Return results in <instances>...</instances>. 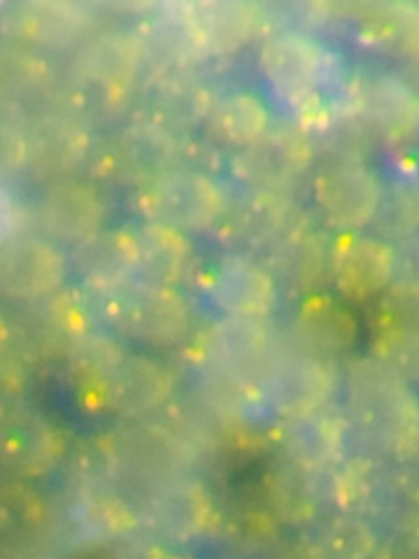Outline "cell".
<instances>
[{
  "label": "cell",
  "instance_id": "cell-1",
  "mask_svg": "<svg viewBox=\"0 0 419 559\" xmlns=\"http://www.w3.org/2000/svg\"><path fill=\"white\" fill-rule=\"evenodd\" d=\"M193 456L163 420L123 421L95 435L74 457L75 484L151 490L187 476Z\"/></svg>",
  "mask_w": 419,
  "mask_h": 559
},
{
  "label": "cell",
  "instance_id": "cell-2",
  "mask_svg": "<svg viewBox=\"0 0 419 559\" xmlns=\"http://www.w3.org/2000/svg\"><path fill=\"white\" fill-rule=\"evenodd\" d=\"M347 424L380 456L405 461L415 454L419 401L408 382L373 356L350 359L344 372Z\"/></svg>",
  "mask_w": 419,
  "mask_h": 559
},
{
  "label": "cell",
  "instance_id": "cell-3",
  "mask_svg": "<svg viewBox=\"0 0 419 559\" xmlns=\"http://www.w3.org/2000/svg\"><path fill=\"white\" fill-rule=\"evenodd\" d=\"M146 57L144 38L136 32L110 31L91 38L64 90V110L87 126L120 116Z\"/></svg>",
  "mask_w": 419,
  "mask_h": 559
},
{
  "label": "cell",
  "instance_id": "cell-4",
  "mask_svg": "<svg viewBox=\"0 0 419 559\" xmlns=\"http://www.w3.org/2000/svg\"><path fill=\"white\" fill-rule=\"evenodd\" d=\"M97 313L124 338L153 348L180 345L192 326V312L177 287L134 280L97 296Z\"/></svg>",
  "mask_w": 419,
  "mask_h": 559
},
{
  "label": "cell",
  "instance_id": "cell-5",
  "mask_svg": "<svg viewBox=\"0 0 419 559\" xmlns=\"http://www.w3.org/2000/svg\"><path fill=\"white\" fill-rule=\"evenodd\" d=\"M282 348L284 342L267 319L223 317L200 338L195 365L203 376L238 385L261 397L262 384Z\"/></svg>",
  "mask_w": 419,
  "mask_h": 559
},
{
  "label": "cell",
  "instance_id": "cell-6",
  "mask_svg": "<svg viewBox=\"0 0 419 559\" xmlns=\"http://www.w3.org/2000/svg\"><path fill=\"white\" fill-rule=\"evenodd\" d=\"M137 211L144 221L182 234L218 225L225 214V194L212 176L172 169L137 189Z\"/></svg>",
  "mask_w": 419,
  "mask_h": 559
},
{
  "label": "cell",
  "instance_id": "cell-7",
  "mask_svg": "<svg viewBox=\"0 0 419 559\" xmlns=\"http://www.w3.org/2000/svg\"><path fill=\"white\" fill-rule=\"evenodd\" d=\"M222 243L232 254H271L288 237L308 227L303 209L290 192L248 191L235 205L226 207L219 221Z\"/></svg>",
  "mask_w": 419,
  "mask_h": 559
},
{
  "label": "cell",
  "instance_id": "cell-8",
  "mask_svg": "<svg viewBox=\"0 0 419 559\" xmlns=\"http://www.w3.org/2000/svg\"><path fill=\"white\" fill-rule=\"evenodd\" d=\"M316 152L301 126L278 123L232 159V173L249 191L288 192L313 166Z\"/></svg>",
  "mask_w": 419,
  "mask_h": 559
},
{
  "label": "cell",
  "instance_id": "cell-9",
  "mask_svg": "<svg viewBox=\"0 0 419 559\" xmlns=\"http://www.w3.org/2000/svg\"><path fill=\"white\" fill-rule=\"evenodd\" d=\"M179 140L141 119L121 129L101 152H92L88 163L94 162L98 178L141 189L177 168Z\"/></svg>",
  "mask_w": 419,
  "mask_h": 559
},
{
  "label": "cell",
  "instance_id": "cell-10",
  "mask_svg": "<svg viewBox=\"0 0 419 559\" xmlns=\"http://www.w3.org/2000/svg\"><path fill=\"white\" fill-rule=\"evenodd\" d=\"M137 512L160 542L190 543L213 532L218 507L205 484L187 474L147 492Z\"/></svg>",
  "mask_w": 419,
  "mask_h": 559
},
{
  "label": "cell",
  "instance_id": "cell-11",
  "mask_svg": "<svg viewBox=\"0 0 419 559\" xmlns=\"http://www.w3.org/2000/svg\"><path fill=\"white\" fill-rule=\"evenodd\" d=\"M336 385L334 361L311 355L294 343H284L262 384L261 397L278 417H290L330 405Z\"/></svg>",
  "mask_w": 419,
  "mask_h": 559
},
{
  "label": "cell",
  "instance_id": "cell-12",
  "mask_svg": "<svg viewBox=\"0 0 419 559\" xmlns=\"http://www.w3.org/2000/svg\"><path fill=\"white\" fill-rule=\"evenodd\" d=\"M26 168L41 181H62L84 168L94 152L91 127L68 110H45L25 126Z\"/></svg>",
  "mask_w": 419,
  "mask_h": 559
},
{
  "label": "cell",
  "instance_id": "cell-13",
  "mask_svg": "<svg viewBox=\"0 0 419 559\" xmlns=\"http://www.w3.org/2000/svg\"><path fill=\"white\" fill-rule=\"evenodd\" d=\"M94 17L62 0H20L0 9V34L29 50H64L87 37Z\"/></svg>",
  "mask_w": 419,
  "mask_h": 559
},
{
  "label": "cell",
  "instance_id": "cell-14",
  "mask_svg": "<svg viewBox=\"0 0 419 559\" xmlns=\"http://www.w3.org/2000/svg\"><path fill=\"white\" fill-rule=\"evenodd\" d=\"M65 451L61 428L28 404L0 420V467L12 477L49 476L61 466Z\"/></svg>",
  "mask_w": 419,
  "mask_h": 559
},
{
  "label": "cell",
  "instance_id": "cell-15",
  "mask_svg": "<svg viewBox=\"0 0 419 559\" xmlns=\"http://www.w3.org/2000/svg\"><path fill=\"white\" fill-rule=\"evenodd\" d=\"M259 67L272 90L303 107V114L318 106L316 94L326 76V57L310 35L275 34L264 41Z\"/></svg>",
  "mask_w": 419,
  "mask_h": 559
},
{
  "label": "cell",
  "instance_id": "cell-16",
  "mask_svg": "<svg viewBox=\"0 0 419 559\" xmlns=\"http://www.w3.org/2000/svg\"><path fill=\"white\" fill-rule=\"evenodd\" d=\"M68 261L55 241L19 235L0 247V296L41 302L64 287Z\"/></svg>",
  "mask_w": 419,
  "mask_h": 559
},
{
  "label": "cell",
  "instance_id": "cell-17",
  "mask_svg": "<svg viewBox=\"0 0 419 559\" xmlns=\"http://www.w3.org/2000/svg\"><path fill=\"white\" fill-rule=\"evenodd\" d=\"M380 192L382 185L363 163L326 165L313 181L314 205L339 234H359L372 224Z\"/></svg>",
  "mask_w": 419,
  "mask_h": 559
},
{
  "label": "cell",
  "instance_id": "cell-18",
  "mask_svg": "<svg viewBox=\"0 0 419 559\" xmlns=\"http://www.w3.org/2000/svg\"><path fill=\"white\" fill-rule=\"evenodd\" d=\"M347 427V418L326 405L278 418L271 438L284 453V460L314 473H324L344 460Z\"/></svg>",
  "mask_w": 419,
  "mask_h": 559
},
{
  "label": "cell",
  "instance_id": "cell-19",
  "mask_svg": "<svg viewBox=\"0 0 419 559\" xmlns=\"http://www.w3.org/2000/svg\"><path fill=\"white\" fill-rule=\"evenodd\" d=\"M331 280L350 302L382 296L395 281L393 245L360 231L337 235L331 243Z\"/></svg>",
  "mask_w": 419,
  "mask_h": 559
},
{
  "label": "cell",
  "instance_id": "cell-20",
  "mask_svg": "<svg viewBox=\"0 0 419 559\" xmlns=\"http://www.w3.org/2000/svg\"><path fill=\"white\" fill-rule=\"evenodd\" d=\"M176 378L163 362L127 353L105 388V414L123 421L143 420L164 411L176 397Z\"/></svg>",
  "mask_w": 419,
  "mask_h": 559
},
{
  "label": "cell",
  "instance_id": "cell-21",
  "mask_svg": "<svg viewBox=\"0 0 419 559\" xmlns=\"http://www.w3.org/2000/svg\"><path fill=\"white\" fill-rule=\"evenodd\" d=\"M65 506L69 533L82 545L120 542L141 526L137 507L115 487L75 484Z\"/></svg>",
  "mask_w": 419,
  "mask_h": 559
},
{
  "label": "cell",
  "instance_id": "cell-22",
  "mask_svg": "<svg viewBox=\"0 0 419 559\" xmlns=\"http://www.w3.org/2000/svg\"><path fill=\"white\" fill-rule=\"evenodd\" d=\"M190 37L200 60L236 53L261 31V14L242 0L183 2Z\"/></svg>",
  "mask_w": 419,
  "mask_h": 559
},
{
  "label": "cell",
  "instance_id": "cell-23",
  "mask_svg": "<svg viewBox=\"0 0 419 559\" xmlns=\"http://www.w3.org/2000/svg\"><path fill=\"white\" fill-rule=\"evenodd\" d=\"M38 224L55 243L77 247L104 228L105 205L97 189L77 179L51 182L39 198Z\"/></svg>",
  "mask_w": 419,
  "mask_h": 559
},
{
  "label": "cell",
  "instance_id": "cell-24",
  "mask_svg": "<svg viewBox=\"0 0 419 559\" xmlns=\"http://www.w3.org/2000/svg\"><path fill=\"white\" fill-rule=\"evenodd\" d=\"M354 104V112L372 136L403 142L419 132V97L399 74L360 81Z\"/></svg>",
  "mask_w": 419,
  "mask_h": 559
},
{
  "label": "cell",
  "instance_id": "cell-25",
  "mask_svg": "<svg viewBox=\"0 0 419 559\" xmlns=\"http://www.w3.org/2000/svg\"><path fill=\"white\" fill-rule=\"evenodd\" d=\"M210 297L225 317L267 319L277 304V283L264 264L228 254L210 274Z\"/></svg>",
  "mask_w": 419,
  "mask_h": 559
},
{
  "label": "cell",
  "instance_id": "cell-26",
  "mask_svg": "<svg viewBox=\"0 0 419 559\" xmlns=\"http://www.w3.org/2000/svg\"><path fill=\"white\" fill-rule=\"evenodd\" d=\"M357 41L395 60L419 57V5L405 0H375L350 5Z\"/></svg>",
  "mask_w": 419,
  "mask_h": 559
},
{
  "label": "cell",
  "instance_id": "cell-27",
  "mask_svg": "<svg viewBox=\"0 0 419 559\" xmlns=\"http://www.w3.org/2000/svg\"><path fill=\"white\" fill-rule=\"evenodd\" d=\"M216 100L203 81L183 71H170L151 87L146 120L176 139H185L208 123Z\"/></svg>",
  "mask_w": 419,
  "mask_h": 559
},
{
  "label": "cell",
  "instance_id": "cell-28",
  "mask_svg": "<svg viewBox=\"0 0 419 559\" xmlns=\"http://www.w3.org/2000/svg\"><path fill=\"white\" fill-rule=\"evenodd\" d=\"M359 323L336 297L318 293L304 297L294 320L291 343L311 355L334 359L356 345Z\"/></svg>",
  "mask_w": 419,
  "mask_h": 559
},
{
  "label": "cell",
  "instance_id": "cell-29",
  "mask_svg": "<svg viewBox=\"0 0 419 559\" xmlns=\"http://www.w3.org/2000/svg\"><path fill=\"white\" fill-rule=\"evenodd\" d=\"M363 516L398 538L419 535L418 471L375 461Z\"/></svg>",
  "mask_w": 419,
  "mask_h": 559
},
{
  "label": "cell",
  "instance_id": "cell-30",
  "mask_svg": "<svg viewBox=\"0 0 419 559\" xmlns=\"http://www.w3.org/2000/svg\"><path fill=\"white\" fill-rule=\"evenodd\" d=\"M72 261L88 293H107L136 277V235L128 228H101L74 247Z\"/></svg>",
  "mask_w": 419,
  "mask_h": 559
},
{
  "label": "cell",
  "instance_id": "cell-31",
  "mask_svg": "<svg viewBox=\"0 0 419 559\" xmlns=\"http://www.w3.org/2000/svg\"><path fill=\"white\" fill-rule=\"evenodd\" d=\"M267 270L287 293L313 296L331 276V243L320 231L301 228L268 254Z\"/></svg>",
  "mask_w": 419,
  "mask_h": 559
},
{
  "label": "cell",
  "instance_id": "cell-32",
  "mask_svg": "<svg viewBox=\"0 0 419 559\" xmlns=\"http://www.w3.org/2000/svg\"><path fill=\"white\" fill-rule=\"evenodd\" d=\"M127 349L104 333L91 332L65 352L69 381L84 414H105V388Z\"/></svg>",
  "mask_w": 419,
  "mask_h": 559
},
{
  "label": "cell",
  "instance_id": "cell-33",
  "mask_svg": "<svg viewBox=\"0 0 419 559\" xmlns=\"http://www.w3.org/2000/svg\"><path fill=\"white\" fill-rule=\"evenodd\" d=\"M262 487L265 509L278 523L295 528L313 523L326 502L323 473L304 469L287 460L265 473Z\"/></svg>",
  "mask_w": 419,
  "mask_h": 559
},
{
  "label": "cell",
  "instance_id": "cell-34",
  "mask_svg": "<svg viewBox=\"0 0 419 559\" xmlns=\"http://www.w3.org/2000/svg\"><path fill=\"white\" fill-rule=\"evenodd\" d=\"M51 503L32 480L10 476L0 480V539L7 545H35L51 532Z\"/></svg>",
  "mask_w": 419,
  "mask_h": 559
},
{
  "label": "cell",
  "instance_id": "cell-35",
  "mask_svg": "<svg viewBox=\"0 0 419 559\" xmlns=\"http://www.w3.org/2000/svg\"><path fill=\"white\" fill-rule=\"evenodd\" d=\"M134 235L137 280L159 286H179L192 267L193 247L187 235L151 222L136 228Z\"/></svg>",
  "mask_w": 419,
  "mask_h": 559
},
{
  "label": "cell",
  "instance_id": "cell-36",
  "mask_svg": "<svg viewBox=\"0 0 419 559\" xmlns=\"http://www.w3.org/2000/svg\"><path fill=\"white\" fill-rule=\"evenodd\" d=\"M55 78L48 61L20 45L0 47V110L15 117L19 110L51 93Z\"/></svg>",
  "mask_w": 419,
  "mask_h": 559
},
{
  "label": "cell",
  "instance_id": "cell-37",
  "mask_svg": "<svg viewBox=\"0 0 419 559\" xmlns=\"http://www.w3.org/2000/svg\"><path fill=\"white\" fill-rule=\"evenodd\" d=\"M208 126L219 143L241 152L267 132L271 114L254 94L232 93L216 100Z\"/></svg>",
  "mask_w": 419,
  "mask_h": 559
},
{
  "label": "cell",
  "instance_id": "cell-38",
  "mask_svg": "<svg viewBox=\"0 0 419 559\" xmlns=\"http://www.w3.org/2000/svg\"><path fill=\"white\" fill-rule=\"evenodd\" d=\"M36 304H39V309L35 312L38 316L36 326L39 335L45 336L48 342L64 346L65 352L72 343L94 332L92 323L97 306L92 309L91 297L82 290L62 287L48 299Z\"/></svg>",
  "mask_w": 419,
  "mask_h": 559
},
{
  "label": "cell",
  "instance_id": "cell-39",
  "mask_svg": "<svg viewBox=\"0 0 419 559\" xmlns=\"http://www.w3.org/2000/svg\"><path fill=\"white\" fill-rule=\"evenodd\" d=\"M370 227L373 237L388 245L419 235V189L416 182L392 181L382 186Z\"/></svg>",
  "mask_w": 419,
  "mask_h": 559
},
{
  "label": "cell",
  "instance_id": "cell-40",
  "mask_svg": "<svg viewBox=\"0 0 419 559\" xmlns=\"http://www.w3.org/2000/svg\"><path fill=\"white\" fill-rule=\"evenodd\" d=\"M316 542L330 559H372L382 548L373 523L349 512L324 520Z\"/></svg>",
  "mask_w": 419,
  "mask_h": 559
},
{
  "label": "cell",
  "instance_id": "cell-41",
  "mask_svg": "<svg viewBox=\"0 0 419 559\" xmlns=\"http://www.w3.org/2000/svg\"><path fill=\"white\" fill-rule=\"evenodd\" d=\"M277 525L267 509L235 507L226 512L218 509L212 533L239 551L255 552L274 545Z\"/></svg>",
  "mask_w": 419,
  "mask_h": 559
},
{
  "label": "cell",
  "instance_id": "cell-42",
  "mask_svg": "<svg viewBox=\"0 0 419 559\" xmlns=\"http://www.w3.org/2000/svg\"><path fill=\"white\" fill-rule=\"evenodd\" d=\"M372 356L409 385L419 382V332L375 330Z\"/></svg>",
  "mask_w": 419,
  "mask_h": 559
},
{
  "label": "cell",
  "instance_id": "cell-43",
  "mask_svg": "<svg viewBox=\"0 0 419 559\" xmlns=\"http://www.w3.org/2000/svg\"><path fill=\"white\" fill-rule=\"evenodd\" d=\"M375 326L419 332V286L393 281L376 304Z\"/></svg>",
  "mask_w": 419,
  "mask_h": 559
},
{
  "label": "cell",
  "instance_id": "cell-44",
  "mask_svg": "<svg viewBox=\"0 0 419 559\" xmlns=\"http://www.w3.org/2000/svg\"><path fill=\"white\" fill-rule=\"evenodd\" d=\"M26 135L25 127L19 119L0 110V182L25 171Z\"/></svg>",
  "mask_w": 419,
  "mask_h": 559
},
{
  "label": "cell",
  "instance_id": "cell-45",
  "mask_svg": "<svg viewBox=\"0 0 419 559\" xmlns=\"http://www.w3.org/2000/svg\"><path fill=\"white\" fill-rule=\"evenodd\" d=\"M28 397V374L19 359L0 356V420L25 407Z\"/></svg>",
  "mask_w": 419,
  "mask_h": 559
},
{
  "label": "cell",
  "instance_id": "cell-46",
  "mask_svg": "<svg viewBox=\"0 0 419 559\" xmlns=\"http://www.w3.org/2000/svg\"><path fill=\"white\" fill-rule=\"evenodd\" d=\"M104 559H182L157 539H130L115 546Z\"/></svg>",
  "mask_w": 419,
  "mask_h": 559
},
{
  "label": "cell",
  "instance_id": "cell-47",
  "mask_svg": "<svg viewBox=\"0 0 419 559\" xmlns=\"http://www.w3.org/2000/svg\"><path fill=\"white\" fill-rule=\"evenodd\" d=\"M395 281L419 286V235L393 245Z\"/></svg>",
  "mask_w": 419,
  "mask_h": 559
},
{
  "label": "cell",
  "instance_id": "cell-48",
  "mask_svg": "<svg viewBox=\"0 0 419 559\" xmlns=\"http://www.w3.org/2000/svg\"><path fill=\"white\" fill-rule=\"evenodd\" d=\"M23 211L15 195L0 182V247L22 235Z\"/></svg>",
  "mask_w": 419,
  "mask_h": 559
},
{
  "label": "cell",
  "instance_id": "cell-49",
  "mask_svg": "<svg viewBox=\"0 0 419 559\" xmlns=\"http://www.w3.org/2000/svg\"><path fill=\"white\" fill-rule=\"evenodd\" d=\"M274 559H330L316 539H297L288 543Z\"/></svg>",
  "mask_w": 419,
  "mask_h": 559
},
{
  "label": "cell",
  "instance_id": "cell-50",
  "mask_svg": "<svg viewBox=\"0 0 419 559\" xmlns=\"http://www.w3.org/2000/svg\"><path fill=\"white\" fill-rule=\"evenodd\" d=\"M386 551L390 559H419V535L402 536Z\"/></svg>",
  "mask_w": 419,
  "mask_h": 559
},
{
  "label": "cell",
  "instance_id": "cell-51",
  "mask_svg": "<svg viewBox=\"0 0 419 559\" xmlns=\"http://www.w3.org/2000/svg\"><path fill=\"white\" fill-rule=\"evenodd\" d=\"M399 78H402V80L411 87L412 93L419 97V57L406 61Z\"/></svg>",
  "mask_w": 419,
  "mask_h": 559
},
{
  "label": "cell",
  "instance_id": "cell-52",
  "mask_svg": "<svg viewBox=\"0 0 419 559\" xmlns=\"http://www.w3.org/2000/svg\"><path fill=\"white\" fill-rule=\"evenodd\" d=\"M13 343V329L9 320L0 313V356L9 355Z\"/></svg>",
  "mask_w": 419,
  "mask_h": 559
},
{
  "label": "cell",
  "instance_id": "cell-53",
  "mask_svg": "<svg viewBox=\"0 0 419 559\" xmlns=\"http://www.w3.org/2000/svg\"><path fill=\"white\" fill-rule=\"evenodd\" d=\"M372 559H390L388 551H386V546H382V548H380V551L376 552L375 558Z\"/></svg>",
  "mask_w": 419,
  "mask_h": 559
},
{
  "label": "cell",
  "instance_id": "cell-54",
  "mask_svg": "<svg viewBox=\"0 0 419 559\" xmlns=\"http://www.w3.org/2000/svg\"><path fill=\"white\" fill-rule=\"evenodd\" d=\"M412 457H415V460L418 461L419 464V435L418 440H416L415 454H412Z\"/></svg>",
  "mask_w": 419,
  "mask_h": 559
},
{
  "label": "cell",
  "instance_id": "cell-55",
  "mask_svg": "<svg viewBox=\"0 0 419 559\" xmlns=\"http://www.w3.org/2000/svg\"><path fill=\"white\" fill-rule=\"evenodd\" d=\"M416 186H418V189H419V171H418V182H416Z\"/></svg>",
  "mask_w": 419,
  "mask_h": 559
}]
</instances>
